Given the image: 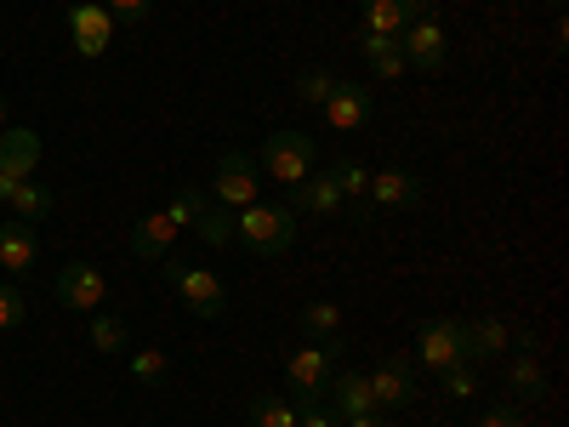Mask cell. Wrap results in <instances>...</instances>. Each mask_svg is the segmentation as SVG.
I'll list each match as a JSON object with an SVG mask.
<instances>
[{
	"label": "cell",
	"mask_w": 569,
	"mask_h": 427,
	"mask_svg": "<svg viewBox=\"0 0 569 427\" xmlns=\"http://www.w3.org/2000/svg\"><path fill=\"white\" fill-rule=\"evenodd\" d=\"M365 376H370L376 410H405V405L416 399V365H410V359H399V354L376 359V370H365Z\"/></svg>",
	"instance_id": "obj_7"
},
{
	"label": "cell",
	"mask_w": 569,
	"mask_h": 427,
	"mask_svg": "<svg viewBox=\"0 0 569 427\" xmlns=\"http://www.w3.org/2000/svg\"><path fill=\"white\" fill-rule=\"evenodd\" d=\"M479 427H530V421H525V405H518V399H507V405H490Z\"/></svg>",
	"instance_id": "obj_32"
},
{
	"label": "cell",
	"mask_w": 569,
	"mask_h": 427,
	"mask_svg": "<svg viewBox=\"0 0 569 427\" xmlns=\"http://www.w3.org/2000/svg\"><path fill=\"white\" fill-rule=\"evenodd\" d=\"M291 211H308V217H337V211H342V188L330 182L325 171H313V177L291 182Z\"/></svg>",
	"instance_id": "obj_17"
},
{
	"label": "cell",
	"mask_w": 569,
	"mask_h": 427,
	"mask_svg": "<svg viewBox=\"0 0 569 427\" xmlns=\"http://www.w3.org/2000/svg\"><path fill=\"white\" fill-rule=\"evenodd\" d=\"M69 34H74L80 58H103L109 40H114V18L103 7H91V0H74V7H69Z\"/></svg>",
	"instance_id": "obj_10"
},
{
	"label": "cell",
	"mask_w": 569,
	"mask_h": 427,
	"mask_svg": "<svg viewBox=\"0 0 569 427\" xmlns=\"http://www.w3.org/2000/svg\"><path fill=\"white\" fill-rule=\"evenodd\" d=\"M233 234H240L257 257H279V251L297 246V211L251 200V206H240V217H233Z\"/></svg>",
	"instance_id": "obj_1"
},
{
	"label": "cell",
	"mask_w": 569,
	"mask_h": 427,
	"mask_svg": "<svg viewBox=\"0 0 569 427\" xmlns=\"http://www.w3.org/2000/svg\"><path fill=\"white\" fill-rule=\"evenodd\" d=\"M103 297H109V279H103L98 268H91V262H63V274H58V302H63V308L98 314Z\"/></svg>",
	"instance_id": "obj_8"
},
{
	"label": "cell",
	"mask_w": 569,
	"mask_h": 427,
	"mask_svg": "<svg viewBox=\"0 0 569 427\" xmlns=\"http://www.w3.org/2000/svg\"><path fill=\"white\" fill-rule=\"evenodd\" d=\"M325 177H330V182H337V188H342V200H348V195L359 200V195H365V188H370V171H365L359 160H337V166H330Z\"/></svg>",
	"instance_id": "obj_27"
},
{
	"label": "cell",
	"mask_w": 569,
	"mask_h": 427,
	"mask_svg": "<svg viewBox=\"0 0 569 427\" xmlns=\"http://www.w3.org/2000/svg\"><path fill=\"white\" fill-rule=\"evenodd\" d=\"M439 376H445V394L450 399H472V388H479V365H450Z\"/></svg>",
	"instance_id": "obj_30"
},
{
	"label": "cell",
	"mask_w": 569,
	"mask_h": 427,
	"mask_svg": "<svg viewBox=\"0 0 569 427\" xmlns=\"http://www.w3.org/2000/svg\"><path fill=\"white\" fill-rule=\"evenodd\" d=\"M507 388H512L518 405H525V399H547V370H541V359H536V354H518V359L507 365Z\"/></svg>",
	"instance_id": "obj_20"
},
{
	"label": "cell",
	"mask_w": 569,
	"mask_h": 427,
	"mask_svg": "<svg viewBox=\"0 0 569 427\" xmlns=\"http://www.w3.org/2000/svg\"><path fill=\"white\" fill-rule=\"evenodd\" d=\"M91 348L98 354H126L131 348V330H126V319H114V314H91Z\"/></svg>",
	"instance_id": "obj_23"
},
{
	"label": "cell",
	"mask_w": 569,
	"mask_h": 427,
	"mask_svg": "<svg viewBox=\"0 0 569 427\" xmlns=\"http://www.w3.org/2000/svg\"><path fill=\"white\" fill-rule=\"evenodd\" d=\"M359 18H365V34L399 40L416 18H427V7H421V0H359Z\"/></svg>",
	"instance_id": "obj_11"
},
{
	"label": "cell",
	"mask_w": 569,
	"mask_h": 427,
	"mask_svg": "<svg viewBox=\"0 0 569 427\" xmlns=\"http://www.w3.org/2000/svg\"><path fill=\"white\" fill-rule=\"evenodd\" d=\"M297 427H342V416L313 399V405H297Z\"/></svg>",
	"instance_id": "obj_35"
},
{
	"label": "cell",
	"mask_w": 569,
	"mask_h": 427,
	"mask_svg": "<svg viewBox=\"0 0 569 427\" xmlns=\"http://www.w3.org/2000/svg\"><path fill=\"white\" fill-rule=\"evenodd\" d=\"M313 160H319V149H313V137L308 131H273L268 142H262V171L273 177V182H302V177H313Z\"/></svg>",
	"instance_id": "obj_3"
},
{
	"label": "cell",
	"mask_w": 569,
	"mask_h": 427,
	"mask_svg": "<svg viewBox=\"0 0 569 427\" xmlns=\"http://www.w3.org/2000/svg\"><path fill=\"white\" fill-rule=\"evenodd\" d=\"M330 410H337V416H365V410H376L370 376H365V370H342V376H330Z\"/></svg>",
	"instance_id": "obj_19"
},
{
	"label": "cell",
	"mask_w": 569,
	"mask_h": 427,
	"mask_svg": "<svg viewBox=\"0 0 569 427\" xmlns=\"http://www.w3.org/2000/svg\"><path fill=\"white\" fill-rule=\"evenodd\" d=\"M257 182H262V171H257L251 155H222L217 160V177H211V200L222 211H240V206L257 200Z\"/></svg>",
	"instance_id": "obj_4"
},
{
	"label": "cell",
	"mask_w": 569,
	"mask_h": 427,
	"mask_svg": "<svg viewBox=\"0 0 569 427\" xmlns=\"http://www.w3.org/2000/svg\"><path fill=\"white\" fill-rule=\"evenodd\" d=\"M507 342H512V330H507L501 319H472V325H461V359H467V365H490L496 354H507Z\"/></svg>",
	"instance_id": "obj_15"
},
{
	"label": "cell",
	"mask_w": 569,
	"mask_h": 427,
	"mask_svg": "<svg viewBox=\"0 0 569 427\" xmlns=\"http://www.w3.org/2000/svg\"><path fill=\"white\" fill-rule=\"evenodd\" d=\"M194 234H200L206 246H217V251H222V246L233 240V217H228V211H222L217 200H206V206L194 211Z\"/></svg>",
	"instance_id": "obj_24"
},
{
	"label": "cell",
	"mask_w": 569,
	"mask_h": 427,
	"mask_svg": "<svg viewBox=\"0 0 569 427\" xmlns=\"http://www.w3.org/2000/svg\"><path fill=\"white\" fill-rule=\"evenodd\" d=\"M0 131H7V98H0Z\"/></svg>",
	"instance_id": "obj_39"
},
{
	"label": "cell",
	"mask_w": 569,
	"mask_h": 427,
	"mask_svg": "<svg viewBox=\"0 0 569 427\" xmlns=\"http://www.w3.org/2000/svg\"><path fill=\"white\" fill-rule=\"evenodd\" d=\"M365 195H370V217L376 211H416L421 206V177L416 171H370V188H365Z\"/></svg>",
	"instance_id": "obj_9"
},
{
	"label": "cell",
	"mask_w": 569,
	"mask_h": 427,
	"mask_svg": "<svg viewBox=\"0 0 569 427\" xmlns=\"http://www.w3.org/2000/svg\"><path fill=\"white\" fill-rule=\"evenodd\" d=\"M131 376H137V383H160V376H166V354H131Z\"/></svg>",
	"instance_id": "obj_34"
},
{
	"label": "cell",
	"mask_w": 569,
	"mask_h": 427,
	"mask_svg": "<svg viewBox=\"0 0 569 427\" xmlns=\"http://www.w3.org/2000/svg\"><path fill=\"white\" fill-rule=\"evenodd\" d=\"M399 52H405V63H410L416 75H439L445 58H450V40H445V29H439L433 18H416V23L399 34Z\"/></svg>",
	"instance_id": "obj_5"
},
{
	"label": "cell",
	"mask_w": 569,
	"mask_h": 427,
	"mask_svg": "<svg viewBox=\"0 0 569 427\" xmlns=\"http://www.w3.org/2000/svg\"><path fill=\"white\" fill-rule=\"evenodd\" d=\"M182 274H188V268H182V262H177V257L166 251V257H160V279H166V285H177Z\"/></svg>",
	"instance_id": "obj_37"
},
{
	"label": "cell",
	"mask_w": 569,
	"mask_h": 427,
	"mask_svg": "<svg viewBox=\"0 0 569 427\" xmlns=\"http://www.w3.org/2000/svg\"><path fill=\"white\" fill-rule=\"evenodd\" d=\"M330 91H337V75H330V69H302V75H297V103L325 109Z\"/></svg>",
	"instance_id": "obj_26"
},
{
	"label": "cell",
	"mask_w": 569,
	"mask_h": 427,
	"mask_svg": "<svg viewBox=\"0 0 569 427\" xmlns=\"http://www.w3.org/2000/svg\"><path fill=\"white\" fill-rule=\"evenodd\" d=\"M200 206H206V188H177V200H171L166 211H171V222H177V228H188Z\"/></svg>",
	"instance_id": "obj_31"
},
{
	"label": "cell",
	"mask_w": 569,
	"mask_h": 427,
	"mask_svg": "<svg viewBox=\"0 0 569 427\" xmlns=\"http://www.w3.org/2000/svg\"><path fill=\"white\" fill-rule=\"evenodd\" d=\"M29 319V302H23V291H18V285H7V279H0V330H18Z\"/></svg>",
	"instance_id": "obj_28"
},
{
	"label": "cell",
	"mask_w": 569,
	"mask_h": 427,
	"mask_svg": "<svg viewBox=\"0 0 569 427\" xmlns=\"http://www.w3.org/2000/svg\"><path fill=\"white\" fill-rule=\"evenodd\" d=\"M34 257H40L34 228L18 222V217L0 222V268H7V274H23V268H34Z\"/></svg>",
	"instance_id": "obj_18"
},
{
	"label": "cell",
	"mask_w": 569,
	"mask_h": 427,
	"mask_svg": "<svg viewBox=\"0 0 569 427\" xmlns=\"http://www.w3.org/2000/svg\"><path fill=\"white\" fill-rule=\"evenodd\" d=\"M416 359H421L427 370L467 365V359H461V319H421V330H416Z\"/></svg>",
	"instance_id": "obj_6"
},
{
	"label": "cell",
	"mask_w": 569,
	"mask_h": 427,
	"mask_svg": "<svg viewBox=\"0 0 569 427\" xmlns=\"http://www.w3.org/2000/svg\"><path fill=\"white\" fill-rule=\"evenodd\" d=\"M149 7H154V0H103V12L114 23H142V18H149Z\"/></svg>",
	"instance_id": "obj_33"
},
{
	"label": "cell",
	"mask_w": 569,
	"mask_h": 427,
	"mask_svg": "<svg viewBox=\"0 0 569 427\" xmlns=\"http://www.w3.org/2000/svg\"><path fill=\"white\" fill-rule=\"evenodd\" d=\"M177 291H182V308L194 314V319H222V308H228L222 279L206 274V268H188V274L177 279Z\"/></svg>",
	"instance_id": "obj_12"
},
{
	"label": "cell",
	"mask_w": 569,
	"mask_h": 427,
	"mask_svg": "<svg viewBox=\"0 0 569 427\" xmlns=\"http://www.w3.org/2000/svg\"><path fill=\"white\" fill-rule=\"evenodd\" d=\"M171 240H177V222H171V211H149V217H137V228H131V257H142V262H160L166 251H171Z\"/></svg>",
	"instance_id": "obj_16"
},
{
	"label": "cell",
	"mask_w": 569,
	"mask_h": 427,
	"mask_svg": "<svg viewBox=\"0 0 569 427\" xmlns=\"http://www.w3.org/2000/svg\"><path fill=\"white\" fill-rule=\"evenodd\" d=\"M18 222H40V217H52V188H40V182H18V195H12V206H7Z\"/></svg>",
	"instance_id": "obj_22"
},
{
	"label": "cell",
	"mask_w": 569,
	"mask_h": 427,
	"mask_svg": "<svg viewBox=\"0 0 569 427\" xmlns=\"http://www.w3.org/2000/svg\"><path fill=\"white\" fill-rule=\"evenodd\" d=\"M251 427H297V405L291 399H273V394H262V399H251Z\"/></svg>",
	"instance_id": "obj_25"
},
{
	"label": "cell",
	"mask_w": 569,
	"mask_h": 427,
	"mask_svg": "<svg viewBox=\"0 0 569 427\" xmlns=\"http://www.w3.org/2000/svg\"><path fill=\"white\" fill-rule=\"evenodd\" d=\"M337 354H348L342 348V337H330V342H308V348H297L291 354V365H284V383H291V405H313L325 388H330V365H337Z\"/></svg>",
	"instance_id": "obj_2"
},
{
	"label": "cell",
	"mask_w": 569,
	"mask_h": 427,
	"mask_svg": "<svg viewBox=\"0 0 569 427\" xmlns=\"http://www.w3.org/2000/svg\"><path fill=\"white\" fill-rule=\"evenodd\" d=\"M342 427H393L388 410H365V416H342Z\"/></svg>",
	"instance_id": "obj_36"
},
{
	"label": "cell",
	"mask_w": 569,
	"mask_h": 427,
	"mask_svg": "<svg viewBox=\"0 0 569 427\" xmlns=\"http://www.w3.org/2000/svg\"><path fill=\"white\" fill-rule=\"evenodd\" d=\"M365 63H370V75H376V80H399V75L410 69V63H405V52H399V40H393V46H382V52H370Z\"/></svg>",
	"instance_id": "obj_29"
},
{
	"label": "cell",
	"mask_w": 569,
	"mask_h": 427,
	"mask_svg": "<svg viewBox=\"0 0 569 427\" xmlns=\"http://www.w3.org/2000/svg\"><path fill=\"white\" fill-rule=\"evenodd\" d=\"M547 7H552V12H558V18H563V0H547Z\"/></svg>",
	"instance_id": "obj_40"
},
{
	"label": "cell",
	"mask_w": 569,
	"mask_h": 427,
	"mask_svg": "<svg viewBox=\"0 0 569 427\" xmlns=\"http://www.w3.org/2000/svg\"><path fill=\"white\" fill-rule=\"evenodd\" d=\"M12 195H18V182H12L7 171H0V206H12Z\"/></svg>",
	"instance_id": "obj_38"
},
{
	"label": "cell",
	"mask_w": 569,
	"mask_h": 427,
	"mask_svg": "<svg viewBox=\"0 0 569 427\" xmlns=\"http://www.w3.org/2000/svg\"><path fill=\"white\" fill-rule=\"evenodd\" d=\"M297 325H302L308 342H330V337H337V325H342V308H337V302H308V308L297 314Z\"/></svg>",
	"instance_id": "obj_21"
},
{
	"label": "cell",
	"mask_w": 569,
	"mask_h": 427,
	"mask_svg": "<svg viewBox=\"0 0 569 427\" xmlns=\"http://www.w3.org/2000/svg\"><path fill=\"white\" fill-rule=\"evenodd\" d=\"M40 166V137L29 126H7L0 131V171H7L12 182H29Z\"/></svg>",
	"instance_id": "obj_13"
},
{
	"label": "cell",
	"mask_w": 569,
	"mask_h": 427,
	"mask_svg": "<svg viewBox=\"0 0 569 427\" xmlns=\"http://www.w3.org/2000/svg\"><path fill=\"white\" fill-rule=\"evenodd\" d=\"M370 91L365 86H353V80H337V91L325 98V126H337V131H359L365 120H370Z\"/></svg>",
	"instance_id": "obj_14"
}]
</instances>
